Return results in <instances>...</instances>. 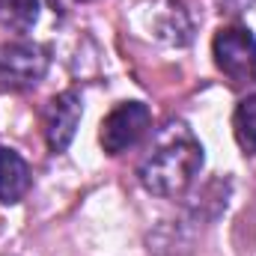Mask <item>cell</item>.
Masks as SVG:
<instances>
[{
	"mask_svg": "<svg viewBox=\"0 0 256 256\" xmlns=\"http://www.w3.org/2000/svg\"><path fill=\"white\" fill-rule=\"evenodd\" d=\"M200 167H202V146L188 122L167 120L155 131L149 152L137 164V179L155 196H179L191 188Z\"/></svg>",
	"mask_w": 256,
	"mask_h": 256,
	"instance_id": "obj_1",
	"label": "cell"
},
{
	"mask_svg": "<svg viewBox=\"0 0 256 256\" xmlns=\"http://www.w3.org/2000/svg\"><path fill=\"white\" fill-rule=\"evenodd\" d=\"M212 57L224 78H230L236 86L256 84V39L242 24L220 27L212 39Z\"/></svg>",
	"mask_w": 256,
	"mask_h": 256,
	"instance_id": "obj_2",
	"label": "cell"
},
{
	"mask_svg": "<svg viewBox=\"0 0 256 256\" xmlns=\"http://www.w3.org/2000/svg\"><path fill=\"white\" fill-rule=\"evenodd\" d=\"M48 48L39 42H3L0 45V86L30 90L48 74Z\"/></svg>",
	"mask_w": 256,
	"mask_h": 256,
	"instance_id": "obj_3",
	"label": "cell"
},
{
	"mask_svg": "<svg viewBox=\"0 0 256 256\" xmlns=\"http://www.w3.org/2000/svg\"><path fill=\"white\" fill-rule=\"evenodd\" d=\"M149 126H152V114L143 102H122L102 122V131H98L102 149L108 155H122L140 143V137L149 131Z\"/></svg>",
	"mask_w": 256,
	"mask_h": 256,
	"instance_id": "obj_4",
	"label": "cell"
},
{
	"mask_svg": "<svg viewBox=\"0 0 256 256\" xmlns=\"http://www.w3.org/2000/svg\"><path fill=\"white\" fill-rule=\"evenodd\" d=\"M80 116H84V96L78 90H63L60 96H54L48 102V108L42 114V126H45V143L54 155L68 149Z\"/></svg>",
	"mask_w": 256,
	"mask_h": 256,
	"instance_id": "obj_5",
	"label": "cell"
},
{
	"mask_svg": "<svg viewBox=\"0 0 256 256\" xmlns=\"http://www.w3.org/2000/svg\"><path fill=\"white\" fill-rule=\"evenodd\" d=\"M27 191H30V167H27V161L15 149L0 146V202H6V206L21 202Z\"/></svg>",
	"mask_w": 256,
	"mask_h": 256,
	"instance_id": "obj_6",
	"label": "cell"
},
{
	"mask_svg": "<svg viewBox=\"0 0 256 256\" xmlns=\"http://www.w3.org/2000/svg\"><path fill=\"white\" fill-rule=\"evenodd\" d=\"M39 21V0H0V27L24 36Z\"/></svg>",
	"mask_w": 256,
	"mask_h": 256,
	"instance_id": "obj_7",
	"label": "cell"
},
{
	"mask_svg": "<svg viewBox=\"0 0 256 256\" xmlns=\"http://www.w3.org/2000/svg\"><path fill=\"white\" fill-rule=\"evenodd\" d=\"M232 131H236L238 146L248 155H256V96H248L244 102H238L232 114Z\"/></svg>",
	"mask_w": 256,
	"mask_h": 256,
	"instance_id": "obj_8",
	"label": "cell"
}]
</instances>
